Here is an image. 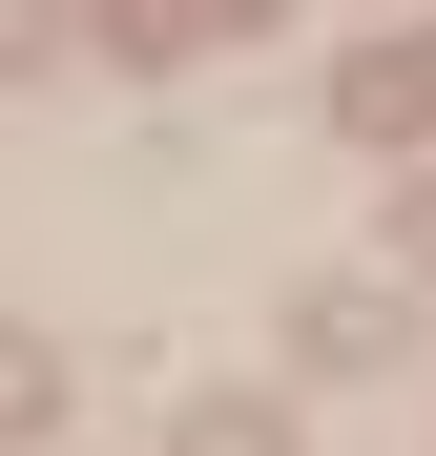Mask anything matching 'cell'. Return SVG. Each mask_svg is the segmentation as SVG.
I'll return each mask as SVG.
<instances>
[{"label":"cell","mask_w":436,"mask_h":456,"mask_svg":"<svg viewBox=\"0 0 436 456\" xmlns=\"http://www.w3.org/2000/svg\"><path fill=\"white\" fill-rule=\"evenodd\" d=\"M187 456H270V415H250V395H229V415H187Z\"/></svg>","instance_id":"cell-1"}]
</instances>
